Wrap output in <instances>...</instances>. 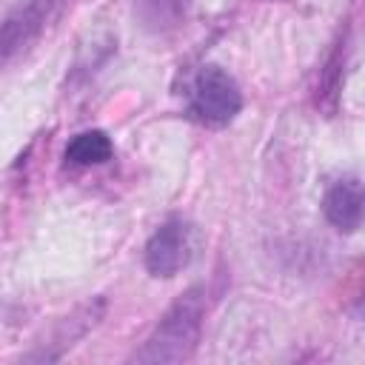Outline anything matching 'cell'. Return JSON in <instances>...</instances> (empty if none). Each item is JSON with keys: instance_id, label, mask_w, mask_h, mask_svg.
<instances>
[{"instance_id": "1", "label": "cell", "mask_w": 365, "mask_h": 365, "mask_svg": "<svg viewBox=\"0 0 365 365\" xmlns=\"http://www.w3.org/2000/svg\"><path fill=\"white\" fill-rule=\"evenodd\" d=\"M205 317V291L200 285L180 294L160 317L143 348L134 354L137 362H182L194 354Z\"/></svg>"}, {"instance_id": "5", "label": "cell", "mask_w": 365, "mask_h": 365, "mask_svg": "<svg viewBox=\"0 0 365 365\" xmlns=\"http://www.w3.org/2000/svg\"><path fill=\"white\" fill-rule=\"evenodd\" d=\"M114 157V143L106 131L100 128H88L80 131L68 140L66 145V160L71 165H103Z\"/></svg>"}, {"instance_id": "2", "label": "cell", "mask_w": 365, "mask_h": 365, "mask_svg": "<svg viewBox=\"0 0 365 365\" xmlns=\"http://www.w3.org/2000/svg\"><path fill=\"white\" fill-rule=\"evenodd\" d=\"M242 111L237 80L220 66H202L188 88V117L208 128L228 125Z\"/></svg>"}, {"instance_id": "6", "label": "cell", "mask_w": 365, "mask_h": 365, "mask_svg": "<svg viewBox=\"0 0 365 365\" xmlns=\"http://www.w3.org/2000/svg\"><path fill=\"white\" fill-rule=\"evenodd\" d=\"M185 6H188V0H137L140 17L154 31H163V29L174 26L182 17Z\"/></svg>"}, {"instance_id": "4", "label": "cell", "mask_w": 365, "mask_h": 365, "mask_svg": "<svg viewBox=\"0 0 365 365\" xmlns=\"http://www.w3.org/2000/svg\"><path fill=\"white\" fill-rule=\"evenodd\" d=\"M322 214L336 231L354 234L365 220V180L354 174L334 180L322 197Z\"/></svg>"}, {"instance_id": "3", "label": "cell", "mask_w": 365, "mask_h": 365, "mask_svg": "<svg viewBox=\"0 0 365 365\" xmlns=\"http://www.w3.org/2000/svg\"><path fill=\"white\" fill-rule=\"evenodd\" d=\"M200 251V231L182 217L165 220L145 242V271L157 279H171L185 271Z\"/></svg>"}]
</instances>
